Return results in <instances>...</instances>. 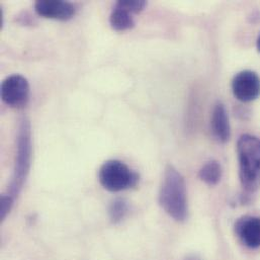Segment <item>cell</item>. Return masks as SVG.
I'll use <instances>...</instances> for the list:
<instances>
[{"label":"cell","mask_w":260,"mask_h":260,"mask_svg":"<svg viewBox=\"0 0 260 260\" xmlns=\"http://www.w3.org/2000/svg\"><path fill=\"white\" fill-rule=\"evenodd\" d=\"M239 177L243 188L255 192L260 188V138L245 134L237 143Z\"/></svg>","instance_id":"obj_2"},{"label":"cell","mask_w":260,"mask_h":260,"mask_svg":"<svg viewBox=\"0 0 260 260\" xmlns=\"http://www.w3.org/2000/svg\"><path fill=\"white\" fill-rule=\"evenodd\" d=\"M257 48H258V51L260 52V35L258 37V40H257Z\"/></svg>","instance_id":"obj_16"},{"label":"cell","mask_w":260,"mask_h":260,"mask_svg":"<svg viewBox=\"0 0 260 260\" xmlns=\"http://www.w3.org/2000/svg\"><path fill=\"white\" fill-rule=\"evenodd\" d=\"M159 203L166 214L175 221L182 222L186 219L188 213L186 184L183 176L173 165L169 164L165 168Z\"/></svg>","instance_id":"obj_1"},{"label":"cell","mask_w":260,"mask_h":260,"mask_svg":"<svg viewBox=\"0 0 260 260\" xmlns=\"http://www.w3.org/2000/svg\"><path fill=\"white\" fill-rule=\"evenodd\" d=\"M234 96L243 103L256 100L260 95V77L251 70H244L235 75L232 80Z\"/></svg>","instance_id":"obj_6"},{"label":"cell","mask_w":260,"mask_h":260,"mask_svg":"<svg viewBox=\"0 0 260 260\" xmlns=\"http://www.w3.org/2000/svg\"><path fill=\"white\" fill-rule=\"evenodd\" d=\"M110 24L113 29L117 31H124L134 27L135 20L131 12L115 5L110 15Z\"/></svg>","instance_id":"obj_10"},{"label":"cell","mask_w":260,"mask_h":260,"mask_svg":"<svg viewBox=\"0 0 260 260\" xmlns=\"http://www.w3.org/2000/svg\"><path fill=\"white\" fill-rule=\"evenodd\" d=\"M2 102L8 107L20 109L27 105L30 95V87L27 79L20 74L6 77L0 86Z\"/></svg>","instance_id":"obj_5"},{"label":"cell","mask_w":260,"mask_h":260,"mask_svg":"<svg viewBox=\"0 0 260 260\" xmlns=\"http://www.w3.org/2000/svg\"><path fill=\"white\" fill-rule=\"evenodd\" d=\"M127 213H128V204L123 199L115 200L110 206L109 214L113 223L121 222L125 218Z\"/></svg>","instance_id":"obj_12"},{"label":"cell","mask_w":260,"mask_h":260,"mask_svg":"<svg viewBox=\"0 0 260 260\" xmlns=\"http://www.w3.org/2000/svg\"><path fill=\"white\" fill-rule=\"evenodd\" d=\"M199 177L209 185H216L222 177V166L218 161L212 160L203 165L200 169Z\"/></svg>","instance_id":"obj_11"},{"label":"cell","mask_w":260,"mask_h":260,"mask_svg":"<svg viewBox=\"0 0 260 260\" xmlns=\"http://www.w3.org/2000/svg\"><path fill=\"white\" fill-rule=\"evenodd\" d=\"M235 232L241 242L251 249L260 247V218L245 216L235 223Z\"/></svg>","instance_id":"obj_8"},{"label":"cell","mask_w":260,"mask_h":260,"mask_svg":"<svg viewBox=\"0 0 260 260\" xmlns=\"http://www.w3.org/2000/svg\"><path fill=\"white\" fill-rule=\"evenodd\" d=\"M212 133L214 137L221 143H225L230 138V124L229 117L225 106L218 103L213 110L211 120Z\"/></svg>","instance_id":"obj_9"},{"label":"cell","mask_w":260,"mask_h":260,"mask_svg":"<svg viewBox=\"0 0 260 260\" xmlns=\"http://www.w3.org/2000/svg\"><path fill=\"white\" fill-rule=\"evenodd\" d=\"M185 260H201L198 256H194V255H191V256H188Z\"/></svg>","instance_id":"obj_15"},{"label":"cell","mask_w":260,"mask_h":260,"mask_svg":"<svg viewBox=\"0 0 260 260\" xmlns=\"http://www.w3.org/2000/svg\"><path fill=\"white\" fill-rule=\"evenodd\" d=\"M116 5L129 11L132 14H136L145 8L147 2L144 0H120L116 3Z\"/></svg>","instance_id":"obj_13"},{"label":"cell","mask_w":260,"mask_h":260,"mask_svg":"<svg viewBox=\"0 0 260 260\" xmlns=\"http://www.w3.org/2000/svg\"><path fill=\"white\" fill-rule=\"evenodd\" d=\"M38 15L57 20H68L75 14L72 3L63 0H39L34 5Z\"/></svg>","instance_id":"obj_7"},{"label":"cell","mask_w":260,"mask_h":260,"mask_svg":"<svg viewBox=\"0 0 260 260\" xmlns=\"http://www.w3.org/2000/svg\"><path fill=\"white\" fill-rule=\"evenodd\" d=\"M99 180L105 189L119 192L136 186L139 175L126 163L120 160H109L101 166Z\"/></svg>","instance_id":"obj_4"},{"label":"cell","mask_w":260,"mask_h":260,"mask_svg":"<svg viewBox=\"0 0 260 260\" xmlns=\"http://www.w3.org/2000/svg\"><path fill=\"white\" fill-rule=\"evenodd\" d=\"M13 200L14 198L10 196L9 193L2 194L1 200H0V217L1 220H4L8 213L10 212L12 205H13Z\"/></svg>","instance_id":"obj_14"},{"label":"cell","mask_w":260,"mask_h":260,"mask_svg":"<svg viewBox=\"0 0 260 260\" xmlns=\"http://www.w3.org/2000/svg\"><path fill=\"white\" fill-rule=\"evenodd\" d=\"M31 153L32 147L30 125L26 119H23L20 122L17 134L13 177L8 190V193L13 198H15L20 192L23 183L26 180L30 168Z\"/></svg>","instance_id":"obj_3"}]
</instances>
